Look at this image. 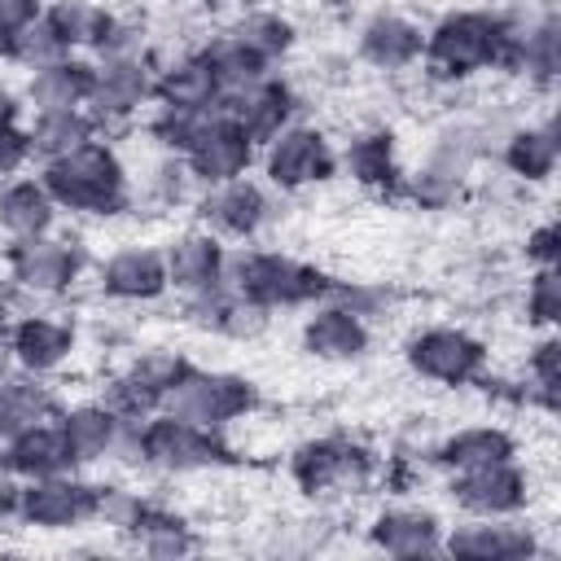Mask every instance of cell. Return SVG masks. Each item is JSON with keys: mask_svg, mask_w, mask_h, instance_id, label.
<instances>
[{"mask_svg": "<svg viewBox=\"0 0 561 561\" xmlns=\"http://www.w3.org/2000/svg\"><path fill=\"white\" fill-rule=\"evenodd\" d=\"M53 202L70 215H114L127 206V167L105 140H88L53 162L39 175Z\"/></svg>", "mask_w": 561, "mask_h": 561, "instance_id": "cell-1", "label": "cell"}, {"mask_svg": "<svg viewBox=\"0 0 561 561\" xmlns=\"http://www.w3.org/2000/svg\"><path fill=\"white\" fill-rule=\"evenodd\" d=\"M421 57L447 79H465V75L491 70V66H504L508 61V26L500 13H482V9L447 13L425 31Z\"/></svg>", "mask_w": 561, "mask_h": 561, "instance_id": "cell-2", "label": "cell"}, {"mask_svg": "<svg viewBox=\"0 0 561 561\" xmlns=\"http://www.w3.org/2000/svg\"><path fill=\"white\" fill-rule=\"evenodd\" d=\"M224 285L232 294H245L254 298L259 307L276 311V307H302V302H316L329 294V280L289 259V254H276V250H241V254H228L224 263Z\"/></svg>", "mask_w": 561, "mask_h": 561, "instance_id": "cell-3", "label": "cell"}, {"mask_svg": "<svg viewBox=\"0 0 561 561\" xmlns=\"http://www.w3.org/2000/svg\"><path fill=\"white\" fill-rule=\"evenodd\" d=\"M254 408V386L237 373H210V368H184L180 381L162 394L158 412H171L180 421H193L202 430H224L237 416Z\"/></svg>", "mask_w": 561, "mask_h": 561, "instance_id": "cell-4", "label": "cell"}, {"mask_svg": "<svg viewBox=\"0 0 561 561\" xmlns=\"http://www.w3.org/2000/svg\"><path fill=\"white\" fill-rule=\"evenodd\" d=\"M136 443H140V465L158 473H197L228 460L219 430H202L171 412H149L145 421H136Z\"/></svg>", "mask_w": 561, "mask_h": 561, "instance_id": "cell-5", "label": "cell"}, {"mask_svg": "<svg viewBox=\"0 0 561 561\" xmlns=\"http://www.w3.org/2000/svg\"><path fill=\"white\" fill-rule=\"evenodd\" d=\"M22 526H39V530H70L92 522L96 513V486L70 473H53V478H26L18 482L13 508H9Z\"/></svg>", "mask_w": 561, "mask_h": 561, "instance_id": "cell-6", "label": "cell"}, {"mask_svg": "<svg viewBox=\"0 0 561 561\" xmlns=\"http://www.w3.org/2000/svg\"><path fill=\"white\" fill-rule=\"evenodd\" d=\"M333 167H337V158H333L324 131L311 123H289L263 145V175L280 193H298L307 184H320L333 175Z\"/></svg>", "mask_w": 561, "mask_h": 561, "instance_id": "cell-7", "label": "cell"}, {"mask_svg": "<svg viewBox=\"0 0 561 561\" xmlns=\"http://www.w3.org/2000/svg\"><path fill=\"white\" fill-rule=\"evenodd\" d=\"M403 355L416 377L438 381V386H465L486 368V346L456 324H434V329L412 333Z\"/></svg>", "mask_w": 561, "mask_h": 561, "instance_id": "cell-8", "label": "cell"}, {"mask_svg": "<svg viewBox=\"0 0 561 561\" xmlns=\"http://www.w3.org/2000/svg\"><path fill=\"white\" fill-rule=\"evenodd\" d=\"M153 101V66L149 57H96L92 61V88H88V114L96 127L127 123L140 114V105Z\"/></svg>", "mask_w": 561, "mask_h": 561, "instance_id": "cell-9", "label": "cell"}, {"mask_svg": "<svg viewBox=\"0 0 561 561\" xmlns=\"http://www.w3.org/2000/svg\"><path fill=\"white\" fill-rule=\"evenodd\" d=\"M451 500L469 517H517L530 504V478L517 460H495L451 473Z\"/></svg>", "mask_w": 561, "mask_h": 561, "instance_id": "cell-10", "label": "cell"}, {"mask_svg": "<svg viewBox=\"0 0 561 561\" xmlns=\"http://www.w3.org/2000/svg\"><path fill=\"white\" fill-rule=\"evenodd\" d=\"M79 267H83V254L75 241L66 237H26V241H13L9 250V276L18 289L35 294V298H48V294H66L75 280H79Z\"/></svg>", "mask_w": 561, "mask_h": 561, "instance_id": "cell-11", "label": "cell"}, {"mask_svg": "<svg viewBox=\"0 0 561 561\" xmlns=\"http://www.w3.org/2000/svg\"><path fill=\"white\" fill-rule=\"evenodd\" d=\"M272 215V197L263 184L237 175L228 184H210L197 197V219L206 224V232H215L219 241H250Z\"/></svg>", "mask_w": 561, "mask_h": 561, "instance_id": "cell-12", "label": "cell"}, {"mask_svg": "<svg viewBox=\"0 0 561 561\" xmlns=\"http://www.w3.org/2000/svg\"><path fill=\"white\" fill-rule=\"evenodd\" d=\"M443 552L469 561H522L539 552V539L513 517H465L451 530L443 526Z\"/></svg>", "mask_w": 561, "mask_h": 561, "instance_id": "cell-13", "label": "cell"}, {"mask_svg": "<svg viewBox=\"0 0 561 561\" xmlns=\"http://www.w3.org/2000/svg\"><path fill=\"white\" fill-rule=\"evenodd\" d=\"M219 105H224L228 123H232L254 149H263L280 127L294 123V92H289L280 79H272V75H263V79H254V83L228 92Z\"/></svg>", "mask_w": 561, "mask_h": 561, "instance_id": "cell-14", "label": "cell"}, {"mask_svg": "<svg viewBox=\"0 0 561 561\" xmlns=\"http://www.w3.org/2000/svg\"><path fill=\"white\" fill-rule=\"evenodd\" d=\"M294 478L302 491L324 495V491H355L368 482V451L342 443V438H316L302 443L289 460Z\"/></svg>", "mask_w": 561, "mask_h": 561, "instance_id": "cell-15", "label": "cell"}, {"mask_svg": "<svg viewBox=\"0 0 561 561\" xmlns=\"http://www.w3.org/2000/svg\"><path fill=\"white\" fill-rule=\"evenodd\" d=\"M162 263H167V289H175L180 298H202L224 285L228 250L215 232L197 228V232H180L162 250Z\"/></svg>", "mask_w": 561, "mask_h": 561, "instance_id": "cell-16", "label": "cell"}, {"mask_svg": "<svg viewBox=\"0 0 561 561\" xmlns=\"http://www.w3.org/2000/svg\"><path fill=\"white\" fill-rule=\"evenodd\" d=\"M219 101H224V96H219ZM254 153H259V149L228 123V114H224V105H219V118H215L180 158H184L188 175H193L202 188H210V184H228V180L245 175L250 162H254Z\"/></svg>", "mask_w": 561, "mask_h": 561, "instance_id": "cell-17", "label": "cell"}, {"mask_svg": "<svg viewBox=\"0 0 561 561\" xmlns=\"http://www.w3.org/2000/svg\"><path fill=\"white\" fill-rule=\"evenodd\" d=\"M96 285L114 302H153V298H162L167 294L162 250H153V245H123V250H114L101 263Z\"/></svg>", "mask_w": 561, "mask_h": 561, "instance_id": "cell-18", "label": "cell"}, {"mask_svg": "<svg viewBox=\"0 0 561 561\" xmlns=\"http://www.w3.org/2000/svg\"><path fill=\"white\" fill-rule=\"evenodd\" d=\"M302 351L316 359H329V364L359 359L368 351V320L359 311H351L346 302L329 298L302 320Z\"/></svg>", "mask_w": 561, "mask_h": 561, "instance_id": "cell-19", "label": "cell"}, {"mask_svg": "<svg viewBox=\"0 0 561 561\" xmlns=\"http://www.w3.org/2000/svg\"><path fill=\"white\" fill-rule=\"evenodd\" d=\"M368 539L386 557H443V522L416 504L381 508L368 526Z\"/></svg>", "mask_w": 561, "mask_h": 561, "instance_id": "cell-20", "label": "cell"}, {"mask_svg": "<svg viewBox=\"0 0 561 561\" xmlns=\"http://www.w3.org/2000/svg\"><path fill=\"white\" fill-rule=\"evenodd\" d=\"M421 53H425V31L394 9H381L359 26V57L377 70H408L421 61Z\"/></svg>", "mask_w": 561, "mask_h": 561, "instance_id": "cell-21", "label": "cell"}, {"mask_svg": "<svg viewBox=\"0 0 561 561\" xmlns=\"http://www.w3.org/2000/svg\"><path fill=\"white\" fill-rule=\"evenodd\" d=\"M88 88H92V61L66 53V57L31 70V79L22 88V110H31V114L79 110V105H88Z\"/></svg>", "mask_w": 561, "mask_h": 561, "instance_id": "cell-22", "label": "cell"}, {"mask_svg": "<svg viewBox=\"0 0 561 561\" xmlns=\"http://www.w3.org/2000/svg\"><path fill=\"white\" fill-rule=\"evenodd\" d=\"M9 351H13V364L22 373H35V377H48L57 373L70 351H75V329L57 316H22L9 333Z\"/></svg>", "mask_w": 561, "mask_h": 561, "instance_id": "cell-23", "label": "cell"}, {"mask_svg": "<svg viewBox=\"0 0 561 561\" xmlns=\"http://www.w3.org/2000/svg\"><path fill=\"white\" fill-rule=\"evenodd\" d=\"M4 460H9V469L18 473V482H26V478H53V473L79 469L57 416H48V421L22 430L18 438H9V443H4Z\"/></svg>", "mask_w": 561, "mask_h": 561, "instance_id": "cell-24", "label": "cell"}, {"mask_svg": "<svg viewBox=\"0 0 561 561\" xmlns=\"http://www.w3.org/2000/svg\"><path fill=\"white\" fill-rule=\"evenodd\" d=\"M61 421V434L75 451V465H96V460H110L114 447H118V434H123V416L101 399V403H75L66 412H57Z\"/></svg>", "mask_w": 561, "mask_h": 561, "instance_id": "cell-25", "label": "cell"}, {"mask_svg": "<svg viewBox=\"0 0 561 561\" xmlns=\"http://www.w3.org/2000/svg\"><path fill=\"white\" fill-rule=\"evenodd\" d=\"M219 96L224 92L197 53L153 66V101L167 110H210V105H219Z\"/></svg>", "mask_w": 561, "mask_h": 561, "instance_id": "cell-26", "label": "cell"}, {"mask_svg": "<svg viewBox=\"0 0 561 561\" xmlns=\"http://www.w3.org/2000/svg\"><path fill=\"white\" fill-rule=\"evenodd\" d=\"M57 210H61V206L53 202L48 184L35 180V175H18V180H9V184L0 188V228H4L13 241L53 232Z\"/></svg>", "mask_w": 561, "mask_h": 561, "instance_id": "cell-27", "label": "cell"}, {"mask_svg": "<svg viewBox=\"0 0 561 561\" xmlns=\"http://www.w3.org/2000/svg\"><path fill=\"white\" fill-rule=\"evenodd\" d=\"M61 408H57L53 390L35 373L13 368V373L0 377V443L18 438L22 430H31V425H39V421H48Z\"/></svg>", "mask_w": 561, "mask_h": 561, "instance_id": "cell-28", "label": "cell"}, {"mask_svg": "<svg viewBox=\"0 0 561 561\" xmlns=\"http://www.w3.org/2000/svg\"><path fill=\"white\" fill-rule=\"evenodd\" d=\"M557 158H561V140H557L552 118L513 127L508 140H504V167H508L517 180H526V184L548 180V175L557 171Z\"/></svg>", "mask_w": 561, "mask_h": 561, "instance_id": "cell-29", "label": "cell"}, {"mask_svg": "<svg viewBox=\"0 0 561 561\" xmlns=\"http://www.w3.org/2000/svg\"><path fill=\"white\" fill-rule=\"evenodd\" d=\"M513 456H517V443L500 425H465V430H456L438 443V465L451 469V473L495 465V460H513Z\"/></svg>", "mask_w": 561, "mask_h": 561, "instance_id": "cell-30", "label": "cell"}, {"mask_svg": "<svg viewBox=\"0 0 561 561\" xmlns=\"http://www.w3.org/2000/svg\"><path fill=\"white\" fill-rule=\"evenodd\" d=\"M26 131H31V153H35L39 162H53V158H61V153H70V149H79V145L96 140V131H101V127H96V118L79 105V110L31 114Z\"/></svg>", "mask_w": 561, "mask_h": 561, "instance_id": "cell-31", "label": "cell"}, {"mask_svg": "<svg viewBox=\"0 0 561 561\" xmlns=\"http://www.w3.org/2000/svg\"><path fill=\"white\" fill-rule=\"evenodd\" d=\"M197 57L210 66V75H215V83H219V92L228 96V92H237V88H245V83H254V79H263L272 66L263 61V57H254L237 35H215V39H206L202 48H197Z\"/></svg>", "mask_w": 561, "mask_h": 561, "instance_id": "cell-32", "label": "cell"}, {"mask_svg": "<svg viewBox=\"0 0 561 561\" xmlns=\"http://www.w3.org/2000/svg\"><path fill=\"white\" fill-rule=\"evenodd\" d=\"M44 13L57 26V35L66 39L70 53H79V48H92L96 53L101 39H105V31H110V18H114L101 0H53Z\"/></svg>", "mask_w": 561, "mask_h": 561, "instance_id": "cell-33", "label": "cell"}, {"mask_svg": "<svg viewBox=\"0 0 561 561\" xmlns=\"http://www.w3.org/2000/svg\"><path fill=\"white\" fill-rule=\"evenodd\" d=\"M228 35H237V39H241L254 57H263L267 66L280 61V57L294 48V22L280 18L276 9H250V13H241V18L228 26Z\"/></svg>", "mask_w": 561, "mask_h": 561, "instance_id": "cell-34", "label": "cell"}, {"mask_svg": "<svg viewBox=\"0 0 561 561\" xmlns=\"http://www.w3.org/2000/svg\"><path fill=\"white\" fill-rule=\"evenodd\" d=\"M127 530L136 535V548L149 552V557H184V552L197 548L193 535H188V526L175 513H167V508L140 504V513H136V522Z\"/></svg>", "mask_w": 561, "mask_h": 561, "instance_id": "cell-35", "label": "cell"}, {"mask_svg": "<svg viewBox=\"0 0 561 561\" xmlns=\"http://www.w3.org/2000/svg\"><path fill=\"white\" fill-rule=\"evenodd\" d=\"M188 368V359L184 355H175V351H162V346H153V351H145V355H136L127 368H123V377L149 399V408L158 412L162 408V394L180 381V373Z\"/></svg>", "mask_w": 561, "mask_h": 561, "instance_id": "cell-36", "label": "cell"}, {"mask_svg": "<svg viewBox=\"0 0 561 561\" xmlns=\"http://www.w3.org/2000/svg\"><path fill=\"white\" fill-rule=\"evenodd\" d=\"M66 53H70V48H66V39L57 35V26L48 22L44 9H39L31 22H22V26L13 31V44H9V61L26 66V70H39V66L66 57Z\"/></svg>", "mask_w": 561, "mask_h": 561, "instance_id": "cell-37", "label": "cell"}, {"mask_svg": "<svg viewBox=\"0 0 561 561\" xmlns=\"http://www.w3.org/2000/svg\"><path fill=\"white\" fill-rule=\"evenodd\" d=\"M346 171L359 180V184H390L394 180V145L386 131H368V136H355L346 145Z\"/></svg>", "mask_w": 561, "mask_h": 561, "instance_id": "cell-38", "label": "cell"}, {"mask_svg": "<svg viewBox=\"0 0 561 561\" xmlns=\"http://www.w3.org/2000/svg\"><path fill=\"white\" fill-rule=\"evenodd\" d=\"M526 316L539 329H552L561 320V272L557 267H535L526 285Z\"/></svg>", "mask_w": 561, "mask_h": 561, "instance_id": "cell-39", "label": "cell"}, {"mask_svg": "<svg viewBox=\"0 0 561 561\" xmlns=\"http://www.w3.org/2000/svg\"><path fill=\"white\" fill-rule=\"evenodd\" d=\"M557 359H561V346H557V337L548 333V337H539L535 342V351L526 355V381H530V390L539 394V403L543 408H552L557 403Z\"/></svg>", "mask_w": 561, "mask_h": 561, "instance_id": "cell-40", "label": "cell"}, {"mask_svg": "<svg viewBox=\"0 0 561 561\" xmlns=\"http://www.w3.org/2000/svg\"><path fill=\"white\" fill-rule=\"evenodd\" d=\"M140 504H145V500H140L136 491H123V486H96V513H92V522H105V526L127 530V526L136 522Z\"/></svg>", "mask_w": 561, "mask_h": 561, "instance_id": "cell-41", "label": "cell"}, {"mask_svg": "<svg viewBox=\"0 0 561 561\" xmlns=\"http://www.w3.org/2000/svg\"><path fill=\"white\" fill-rule=\"evenodd\" d=\"M26 158H35V153H31V131H26L22 123H4V127H0V175L22 171Z\"/></svg>", "mask_w": 561, "mask_h": 561, "instance_id": "cell-42", "label": "cell"}, {"mask_svg": "<svg viewBox=\"0 0 561 561\" xmlns=\"http://www.w3.org/2000/svg\"><path fill=\"white\" fill-rule=\"evenodd\" d=\"M526 259H530L535 267H557V259H561V232H557L552 219L526 232Z\"/></svg>", "mask_w": 561, "mask_h": 561, "instance_id": "cell-43", "label": "cell"}, {"mask_svg": "<svg viewBox=\"0 0 561 561\" xmlns=\"http://www.w3.org/2000/svg\"><path fill=\"white\" fill-rule=\"evenodd\" d=\"M39 9H44L39 0H0V22H4L9 31H18V26L31 22Z\"/></svg>", "mask_w": 561, "mask_h": 561, "instance_id": "cell-44", "label": "cell"}, {"mask_svg": "<svg viewBox=\"0 0 561 561\" xmlns=\"http://www.w3.org/2000/svg\"><path fill=\"white\" fill-rule=\"evenodd\" d=\"M18 114H22V96L0 79V127L4 123H18Z\"/></svg>", "mask_w": 561, "mask_h": 561, "instance_id": "cell-45", "label": "cell"}, {"mask_svg": "<svg viewBox=\"0 0 561 561\" xmlns=\"http://www.w3.org/2000/svg\"><path fill=\"white\" fill-rule=\"evenodd\" d=\"M13 368H18V364H13V351H9V337L0 333V377H4V373H13Z\"/></svg>", "mask_w": 561, "mask_h": 561, "instance_id": "cell-46", "label": "cell"}, {"mask_svg": "<svg viewBox=\"0 0 561 561\" xmlns=\"http://www.w3.org/2000/svg\"><path fill=\"white\" fill-rule=\"evenodd\" d=\"M9 44H13V31L0 22V57H9Z\"/></svg>", "mask_w": 561, "mask_h": 561, "instance_id": "cell-47", "label": "cell"}, {"mask_svg": "<svg viewBox=\"0 0 561 561\" xmlns=\"http://www.w3.org/2000/svg\"><path fill=\"white\" fill-rule=\"evenodd\" d=\"M4 324H9V302L0 298V333H4Z\"/></svg>", "mask_w": 561, "mask_h": 561, "instance_id": "cell-48", "label": "cell"}]
</instances>
